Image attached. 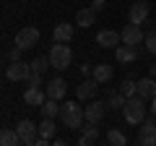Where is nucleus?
Wrapping results in <instances>:
<instances>
[{
	"mask_svg": "<svg viewBox=\"0 0 156 146\" xmlns=\"http://www.w3.org/2000/svg\"><path fill=\"white\" fill-rule=\"evenodd\" d=\"M23 102H26L29 107H42L47 102V91H42L39 86H26V91H23Z\"/></svg>",
	"mask_w": 156,
	"mask_h": 146,
	"instance_id": "11",
	"label": "nucleus"
},
{
	"mask_svg": "<svg viewBox=\"0 0 156 146\" xmlns=\"http://www.w3.org/2000/svg\"><path fill=\"white\" fill-rule=\"evenodd\" d=\"M52 146H70V144H68L65 138H57V141H55V144H52Z\"/></svg>",
	"mask_w": 156,
	"mask_h": 146,
	"instance_id": "34",
	"label": "nucleus"
},
{
	"mask_svg": "<svg viewBox=\"0 0 156 146\" xmlns=\"http://www.w3.org/2000/svg\"><path fill=\"white\" fill-rule=\"evenodd\" d=\"M39 110H42V118H60V104L55 99H47Z\"/></svg>",
	"mask_w": 156,
	"mask_h": 146,
	"instance_id": "24",
	"label": "nucleus"
},
{
	"mask_svg": "<svg viewBox=\"0 0 156 146\" xmlns=\"http://www.w3.org/2000/svg\"><path fill=\"white\" fill-rule=\"evenodd\" d=\"M112 76H115V71H112V65H107V63L94 65V73H91V78H94L96 84H109Z\"/></svg>",
	"mask_w": 156,
	"mask_h": 146,
	"instance_id": "15",
	"label": "nucleus"
},
{
	"mask_svg": "<svg viewBox=\"0 0 156 146\" xmlns=\"http://www.w3.org/2000/svg\"><path fill=\"white\" fill-rule=\"evenodd\" d=\"M76 21H78V26H81V29L91 26V24L96 21V11H94V8H78V13H76Z\"/></svg>",
	"mask_w": 156,
	"mask_h": 146,
	"instance_id": "21",
	"label": "nucleus"
},
{
	"mask_svg": "<svg viewBox=\"0 0 156 146\" xmlns=\"http://www.w3.org/2000/svg\"><path fill=\"white\" fill-rule=\"evenodd\" d=\"M138 97L140 99H154L156 97V81L154 78H140L138 81Z\"/></svg>",
	"mask_w": 156,
	"mask_h": 146,
	"instance_id": "19",
	"label": "nucleus"
},
{
	"mask_svg": "<svg viewBox=\"0 0 156 146\" xmlns=\"http://www.w3.org/2000/svg\"><path fill=\"white\" fill-rule=\"evenodd\" d=\"M21 47H13V50H11V60H21Z\"/></svg>",
	"mask_w": 156,
	"mask_h": 146,
	"instance_id": "30",
	"label": "nucleus"
},
{
	"mask_svg": "<svg viewBox=\"0 0 156 146\" xmlns=\"http://www.w3.org/2000/svg\"><path fill=\"white\" fill-rule=\"evenodd\" d=\"M151 115H154V118H156V97H154V99H151Z\"/></svg>",
	"mask_w": 156,
	"mask_h": 146,
	"instance_id": "35",
	"label": "nucleus"
},
{
	"mask_svg": "<svg viewBox=\"0 0 156 146\" xmlns=\"http://www.w3.org/2000/svg\"><path fill=\"white\" fill-rule=\"evenodd\" d=\"M26 84H29V86H42V73H31Z\"/></svg>",
	"mask_w": 156,
	"mask_h": 146,
	"instance_id": "29",
	"label": "nucleus"
},
{
	"mask_svg": "<svg viewBox=\"0 0 156 146\" xmlns=\"http://www.w3.org/2000/svg\"><path fill=\"white\" fill-rule=\"evenodd\" d=\"M83 120H86V107L78 104V99L60 104V123L65 128H83Z\"/></svg>",
	"mask_w": 156,
	"mask_h": 146,
	"instance_id": "1",
	"label": "nucleus"
},
{
	"mask_svg": "<svg viewBox=\"0 0 156 146\" xmlns=\"http://www.w3.org/2000/svg\"><path fill=\"white\" fill-rule=\"evenodd\" d=\"M143 45H146V50H148L151 55H156V29H151V31L146 34V39H143Z\"/></svg>",
	"mask_w": 156,
	"mask_h": 146,
	"instance_id": "28",
	"label": "nucleus"
},
{
	"mask_svg": "<svg viewBox=\"0 0 156 146\" xmlns=\"http://www.w3.org/2000/svg\"><path fill=\"white\" fill-rule=\"evenodd\" d=\"M96 89H99V84H96L94 78L81 81V84L76 86V99H78V102H89V99H94V97H96Z\"/></svg>",
	"mask_w": 156,
	"mask_h": 146,
	"instance_id": "10",
	"label": "nucleus"
},
{
	"mask_svg": "<svg viewBox=\"0 0 156 146\" xmlns=\"http://www.w3.org/2000/svg\"><path fill=\"white\" fill-rule=\"evenodd\" d=\"M55 136V118H42L39 123V138H52Z\"/></svg>",
	"mask_w": 156,
	"mask_h": 146,
	"instance_id": "23",
	"label": "nucleus"
},
{
	"mask_svg": "<svg viewBox=\"0 0 156 146\" xmlns=\"http://www.w3.org/2000/svg\"><path fill=\"white\" fill-rule=\"evenodd\" d=\"M31 76V63H23V60H11L5 68V78L8 81H29Z\"/></svg>",
	"mask_w": 156,
	"mask_h": 146,
	"instance_id": "4",
	"label": "nucleus"
},
{
	"mask_svg": "<svg viewBox=\"0 0 156 146\" xmlns=\"http://www.w3.org/2000/svg\"><path fill=\"white\" fill-rule=\"evenodd\" d=\"M107 112V102H91V104H86V123H101V118H104Z\"/></svg>",
	"mask_w": 156,
	"mask_h": 146,
	"instance_id": "12",
	"label": "nucleus"
},
{
	"mask_svg": "<svg viewBox=\"0 0 156 146\" xmlns=\"http://www.w3.org/2000/svg\"><path fill=\"white\" fill-rule=\"evenodd\" d=\"M120 94L128 97V99H130V97H135V94H138V84H135L133 78H125L122 84H120Z\"/></svg>",
	"mask_w": 156,
	"mask_h": 146,
	"instance_id": "26",
	"label": "nucleus"
},
{
	"mask_svg": "<svg viewBox=\"0 0 156 146\" xmlns=\"http://www.w3.org/2000/svg\"><path fill=\"white\" fill-rule=\"evenodd\" d=\"M34 144H37V138H21L18 146H34Z\"/></svg>",
	"mask_w": 156,
	"mask_h": 146,
	"instance_id": "32",
	"label": "nucleus"
},
{
	"mask_svg": "<svg viewBox=\"0 0 156 146\" xmlns=\"http://www.w3.org/2000/svg\"><path fill=\"white\" fill-rule=\"evenodd\" d=\"M120 42H122V37L117 31H112V29H101V31L96 34V45L104 47V50H117Z\"/></svg>",
	"mask_w": 156,
	"mask_h": 146,
	"instance_id": "8",
	"label": "nucleus"
},
{
	"mask_svg": "<svg viewBox=\"0 0 156 146\" xmlns=\"http://www.w3.org/2000/svg\"><path fill=\"white\" fill-rule=\"evenodd\" d=\"M120 37H122V42H125V45H130V47H138L140 42L146 39V34L140 31L138 24H128V26L120 31Z\"/></svg>",
	"mask_w": 156,
	"mask_h": 146,
	"instance_id": "9",
	"label": "nucleus"
},
{
	"mask_svg": "<svg viewBox=\"0 0 156 146\" xmlns=\"http://www.w3.org/2000/svg\"><path fill=\"white\" fill-rule=\"evenodd\" d=\"M96 146H99V144H96ZM107 146H109V144H107Z\"/></svg>",
	"mask_w": 156,
	"mask_h": 146,
	"instance_id": "37",
	"label": "nucleus"
},
{
	"mask_svg": "<svg viewBox=\"0 0 156 146\" xmlns=\"http://www.w3.org/2000/svg\"><path fill=\"white\" fill-rule=\"evenodd\" d=\"M18 144H21V136H18V130L5 128L3 133H0V146H18Z\"/></svg>",
	"mask_w": 156,
	"mask_h": 146,
	"instance_id": "22",
	"label": "nucleus"
},
{
	"mask_svg": "<svg viewBox=\"0 0 156 146\" xmlns=\"http://www.w3.org/2000/svg\"><path fill=\"white\" fill-rule=\"evenodd\" d=\"M34 146H52V144H50V138H37V144H34Z\"/></svg>",
	"mask_w": 156,
	"mask_h": 146,
	"instance_id": "33",
	"label": "nucleus"
},
{
	"mask_svg": "<svg viewBox=\"0 0 156 146\" xmlns=\"http://www.w3.org/2000/svg\"><path fill=\"white\" fill-rule=\"evenodd\" d=\"M138 146H156V118H146L138 130Z\"/></svg>",
	"mask_w": 156,
	"mask_h": 146,
	"instance_id": "5",
	"label": "nucleus"
},
{
	"mask_svg": "<svg viewBox=\"0 0 156 146\" xmlns=\"http://www.w3.org/2000/svg\"><path fill=\"white\" fill-rule=\"evenodd\" d=\"M146 99H140L138 94L135 97H130L128 102H125V107H122V115H125V120L128 123H133V125H140L146 120V104H143Z\"/></svg>",
	"mask_w": 156,
	"mask_h": 146,
	"instance_id": "2",
	"label": "nucleus"
},
{
	"mask_svg": "<svg viewBox=\"0 0 156 146\" xmlns=\"http://www.w3.org/2000/svg\"><path fill=\"white\" fill-rule=\"evenodd\" d=\"M107 144H109V146H128V138H125L122 130L112 128L109 133H107Z\"/></svg>",
	"mask_w": 156,
	"mask_h": 146,
	"instance_id": "25",
	"label": "nucleus"
},
{
	"mask_svg": "<svg viewBox=\"0 0 156 146\" xmlns=\"http://www.w3.org/2000/svg\"><path fill=\"white\" fill-rule=\"evenodd\" d=\"M148 13H151V5L146 3V0H135L133 5H130V11H128V18H130V24H146L148 21Z\"/></svg>",
	"mask_w": 156,
	"mask_h": 146,
	"instance_id": "7",
	"label": "nucleus"
},
{
	"mask_svg": "<svg viewBox=\"0 0 156 146\" xmlns=\"http://www.w3.org/2000/svg\"><path fill=\"white\" fill-rule=\"evenodd\" d=\"M47 57H50V63H52V68H55V71H65V68L70 65V60H73V52H70V47H68V45L55 42Z\"/></svg>",
	"mask_w": 156,
	"mask_h": 146,
	"instance_id": "3",
	"label": "nucleus"
},
{
	"mask_svg": "<svg viewBox=\"0 0 156 146\" xmlns=\"http://www.w3.org/2000/svg\"><path fill=\"white\" fill-rule=\"evenodd\" d=\"M52 39L60 42V45H68L73 39V24H57L55 31H52Z\"/></svg>",
	"mask_w": 156,
	"mask_h": 146,
	"instance_id": "17",
	"label": "nucleus"
},
{
	"mask_svg": "<svg viewBox=\"0 0 156 146\" xmlns=\"http://www.w3.org/2000/svg\"><path fill=\"white\" fill-rule=\"evenodd\" d=\"M117 63H135L138 60V47H130V45H120L115 50Z\"/></svg>",
	"mask_w": 156,
	"mask_h": 146,
	"instance_id": "16",
	"label": "nucleus"
},
{
	"mask_svg": "<svg viewBox=\"0 0 156 146\" xmlns=\"http://www.w3.org/2000/svg\"><path fill=\"white\" fill-rule=\"evenodd\" d=\"M18 136L21 138H37L39 136V123H34V120H21V123L16 125Z\"/></svg>",
	"mask_w": 156,
	"mask_h": 146,
	"instance_id": "18",
	"label": "nucleus"
},
{
	"mask_svg": "<svg viewBox=\"0 0 156 146\" xmlns=\"http://www.w3.org/2000/svg\"><path fill=\"white\" fill-rule=\"evenodd\" d=\"M148 73H151V78H156V63H154V65L148 68Z\"/></svg>",
	"mask_w": 156,
	"mask_h": 146,
	"instance_id": "36",
	"label": "nucleus"
},
{
	"mask_svg": "<svg viewBox=\"0 0 156 146\" xmlns=\"http://www.w3.org/2000/svg\"><path fill=\"white\" fill-rule=\"evenodd\" d=\"M96 138H99V128H96V123H89V125H83L78 146H96Z\"/></svg>",
	"mask_w": 156,
	"mask_h": 146,
	"instance_id": "14",
	"label": "nucleus"
},
{
	"mask_svg": "<svg viewBox=\"0 0 156 146\" xmlns=\"http://www.w3.org/2000/svg\"><path fill=\"white\" fill-rule=\"evenodd\" d=\"M125 102H128V97H122L115 89H107V110H122Z\"/></svg>",
	"mask_w": 156,
	"mask_h": 146,
	"instance_id": "20",
	"label": "nucleus"
},
{
	"mask_svg": "<svg viewBox=\"0 0 156 146\" xmlns=\"http://www.w3.org/2000/svg\"><path fill=\"white\" fill-rule=\"evenodd\" d=\"M47 68H52L50 57H34L31 60V73H44Z\"/></svg>",
	"mask_w": 156,
	"mask_h": 146,
	"instance_id": "27",
	"label": "nucleus"
},
{
	"mask_svg": "<svg viewBox=\"0 0 156 146\" xmlns=\"http://www.w3.org/2000/svg\"><path fill=\"white\" fill-rule=\"evenodd\" d=\"M44 91H47V99H55V102H60L62 97L68 94V84L62 78H52L50 84L44 86Z\"/></svg>",
	"mask_w": 156,
	"mask_h": 146,
	"instance_id": "13",
	"label": "nucleus"
},
{
	"mask_svg": "<svg viewBox=\"0 0 156 146\" xmlns=\"http://www.w3.org/2000/svg\"><path fill=\"white\" fill-rule=\"evenodd\" d=\"M91 8H94V11H101V8H104V0H91Z\"/></svg>",
	"mask_w": 156,
	"mask_h": 146,
	"instance_id": "31",
	"label": "nucleus"
},
{
	"mask_svg": "<svg viewBox=\"0 0 156 146\" xmlns=\"http://www.w3.org/2000/svg\"><path fill=\"white\" fill-rule=\"evenodd\" d=\"M37 42H39V29L34 26H23L16 34V47H21V50H31V47H37Z\"/></svg>",
	"mask_w": 156,
	"mask_h": 146,
	"instance_id": "6",
	"label": "nucleus"
}]
</instances>
